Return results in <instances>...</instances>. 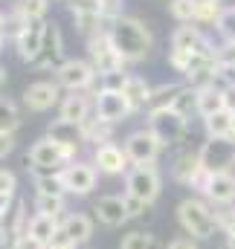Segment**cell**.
<instances>
[{"instance_id": "cell-36", "label": "cell", "mask_w": 235, "mask_h": 249, "mask_svg": "<svg viewBox=\"0 0 235 249\" xmlns=\"http://www.w3.org/2000/svg\"><path fill=\"white\" fill-rule=\"evenodd\" d=\"M15 6L29 18V20H44L50 12V0H15Z\"/></svg>"}, {"instance_id": "cell-3", "label": "cell", "mask_w": 235, "mask_h": 249, "mask_svg": "<svg viewBox=\"0 0 235 249\" xmlns=\"http://www.w3.org/2000/svg\"><path fill=\"white\" fill-rule=\"evenodd\" d=\"M163 191V177L157 165H131V171L125 174V194L142 200V203H154Z\"/></svg>"}, {"instance_id": "cell-9", "label": "cell", "mask_w": 235, "mask_h": 249, "mask_svg": "<svg viewBox=\"0 0 235 249\" xmlns=\"http://www.w3.org/2000/svg\"><path fill=\"white\" fill-rule=\"evenodd\" d=\"M26 223H29V214H26V200L18 194L6 203V209L0 212V244L12 249V244L26 232Z\"/></svg>"}, {"instance_id": "cell-24", "label": "cell", "mask_w": 235, "mask_h": 249, "mask_svg": "<svg viewBox=\"0 0 235 249\" xmlns=\"http://www.w3.org/2000/svg\"><path fill=\"white\" fill-rule=\"evenodd\" d=\"M61 229L81 247V244H87L93 238V217L84 214V212H67L61 217Z\"/></svg>"}, {"instance_id": "cell-15", "label": "cell", "mask_w": 235, "mask_h": 249, "mask_svg": "<svg viewBox=\"0 0 235 249\" xmlns=\"http://www.w3.org/2000/svg\"><path fill=\"white\" fill-rule=\"evenodd\" d=\"M67 162H70L67 151L61 148L56 139H50V136L38 139V142L29 148V168H32V171H44V168H61V165H67Z\"/></svg>"}, {"instance_id": "cell-46", "label": "cell", "mask_w": 235, "mask_h": 249, "mask_svg": "<svg viewBox=\"0 0 235 249\" xmlns=\"http://www.w3.org/2000/svg\"><path fill=\"white\" fill-rule=\"evenodd\" d=\"M125 209H128V217H142V214L148 212V203H142V200L125 194Z\"/></svg>"}, {"instance_id": "cell-16", "label": "cell", "mask_w": 235, "mask_h": 249, "mask_svg": "<svg viewBox=\"0 0 235 249\" xmlns=\"http://www.w3.org/2000/svg\"><path fill=\"white\" fill-rule=\"evenodd\" d=\"M44 35H47V23L44 20H32L18 38H15V53L23 64H38L41 50H44Z\"/></svg>"}, {"instance_id": "cell-4", "label": "cell", "mask_w": 235, "mask_h": 249, "mask_svg": "<svg viewBox=\"0 0 235 249\" xmlns=\"http://www.w3.org/2000/svg\"><path fill=\"white\" fill-rule=\"evenodd\" d=\"M87 55H90V64H93V70H96L99 75L119 72V70H125V67H128L125 58L117 53V47H114V41H111L108 29H99L96 35H90V38H87Z\"/></svg>"}, {"instance_id": "cell-55", "label": "cell", "mask_w": 235, "mask_h": 249, "mask_svg": "<svg viewBox=\"0 0 235 249\" xmlns=\"http://www.w3.org/2000/svg\"><path fill=\"white\" fill-rule=\"evenodd\" d=\"M230 139L235 142V110H233V133H230Z\"/></svg>"}, {"instance_id": "cell-2", "label": "cell", "mask_w": 235, "mask_h": 249, "mask_svg": "<svg viewBox=\"0 0 235 249\" xmlns=\"http://www.w3.org/2000/svg\"><path fill=\"white\" fill-rule=\"evenodd\" d=\"M177 223L195 241H209L218 232L215 206H209L203 197H186V200H180V206H177Z\"/></svg>"}, {"instance_id": "cell-35", "label": "cell", "mask_w": 235, "mask_h": 249, "mask_svg": "<svg viewBox=\"0 0 235 249\" xmlns=\"http://www.w3.org/2000/svg\"><path fill=\"white\" fill-rule=\"evenodd\" d=\"M29 23H32V20H29V18H26L18 6H12V12L6 15V38H12V41H15V38H18V35H20Z\"/></svg>"}, {"instance_id": "cell-45", "label": "cell", "mask_w": 235, "mask_h": 249, "mask_svg": "<svg viewBox=\"0 0 235 249\" xmlns=\"http://www.w3.org/2000/svg\"><path fill=\"white\" fill-rule=\"evenodd\" d=\"M76 247H78V244H76V241H73L64 229H59V232L53 235V241L47 244V249H76Z\"/></svg>"}, {"instance_id": "cell-38", "label": "cell", "mask_w": 235, "mask_h": 249, "mask_svg": "<svg viewBox=\"0 0 235 249\" xmlns=\"http://www.w3.org/2000/svg\"><path fill=\"white\" fill-rule=\"evenodd\" d=\"M175 110L180 113V116H186V119H189V113H192V110H197V93H195L189 84H186V87H183V93L177 96Z\"/></svg>"}, {"instance_id": "cell-10", "label": "cell", "mask_w": 235, "mask_h": 249, "mask_svg": "<svg viewBox=\"0 0 235 249\" xmlns=\"http://www.w3.org/2000/svg\"><path fill=\"white\" fill-rule=\"evenodd\" d=\"M61 177H64V188H67L70 197H87V194L96 188L99 171H96V165L87 162V160H73V162L64 165Z\"/></svg>"}, {"instance_id": "cell-14", "label": "cell", "mask_w": 235, "mask_h": 249, "mask_svg": "<svg viewBox=\"0 0 235 249\" xmlns=\"http://www.w3.org/2000/svg\"><path fill=\"white\" fill-rule=\"evenodd\" d=\"M23 105L35 113H47L53 107L61 105V84L53 78V81H35L23 90Z\"/></svg>"}, {"instance_id": "cell-30", "label": "cell", "mask_w": 235, "mask_h": 249, "mask_svg": "<svg viewBox=\"0 0 235 249\" xmlns=\"http://www.w3.org/2000/svg\"><path fill=\"white\" fill-rule=\"evenodd\" d=\"M81 127H84V139L93 142V148H96V145H105V142H114V139H111V136H114V124L102 122V119H96V116H90Z\"/></svg>"}, {"instance_id": "cell-41", "label": "cell", "mask_w": 235, "mask_h": 249, "mask_svg": "<svg viewBox=\"0 0 235 249\" xmlns=\"http://www.w3.org/2000/svg\"><path fill=\"white\" fill-rule=\"evenodd\" d=\"M215 58L221 64V70H235V44L224 41L221 47H215Z\"/></svg>"}, {"instance_id": "cell-18", "label": "cell", "mask_w": 235, "mask_h": 249, "mask_svg": "<svg viewBox=\"0 0 235 249\" xmlns=\"http://www.w3.org/2000/svg\"><path fill=\"white\" fill-rule=\"evenodd\" d=\"M200 197L215 209L235 206V174H209Z\"/></svg>"}, {"instance_id": "cell-44", "label": "cell", "mask_w": 235, "mask_h": 249, "mask_svg": "<svg viewBox=\"0 0 235 249\" xmlns=\"http://www.w3.org/2000/svg\"><path fill=\"white\" fill-rule=\"evenodd\" d=\"M192 55H195V53H183V50H172V53H169V64L175 67L177 72H183V75H186V70H189V64H192Z\"/></svg>"}, {"instance_id": "cell-39", "label": "cell", "mask_w": 235, "mask_h": 249, "mask_svg": "<svg viewBox=\"0 0 235 249\" xmlns=\"http://www.w3.org/2000/svg\"><path fill=\"white\" fill-rule=\"evenodd\" d=\"M215 29H218V35H221L224 41H233L235 44V6L224 9V15H221V20L215 23Z\"/></svg>"}, {"instance_id": "cell-29", "label": "cell", "mask_w": 235, "mask_h": 249, "mask_svg": "<svg viewBox=\"0 0 235 249\" xmlns=\"http://www.w3.org/2000/svg\"><path fill=\"white\" fill-rule=\"evenodd\" d=\"M203 130L209 139H230L233 133V110H221L209 119H203Z\"/></svg>"}, {"instance_id": "cell-22", "label": "cell", "mask_w": 235, "mask_h": 249, "mask_svg": "<svg viewBox=\"0 0 235 249\" xmlns=\"http://www.w3.org/2000/svg\"><path fill=\"white\" fill-rule=\"evenodd\" d=\"M197 93V116H203V119H209V116H215V113H221V110H230V96H227V87H221V84H206V87H200V90H195Z\"/></svg>"}, {"instance_id": "cell-27", "label": "cell", "mask_w": 235, "mask_h": 249, "mask_svg": "<svg viewBox=\"0 0 235 249\" xmlns=\"http://www.w3.org/2000/svg\"><path fill=\"white\" fill-rule=\"evenodd\" d=\"M64 168H44V171H32L35 174V194H50V197H67L64 188Z\"/></svg>"}, {"instance_id": "cell-33", "label": "cell", "mask_w": 235, "mask_h": 249, "mask_svg": "<svg viewBox=\"0 0 235 249\" xmlns=\"http://www.w3.org/2000/svg\"><path fill=\"white\" fill-rule=\"evenodd\" d=\"M224 0H197V15H195V23H218L221 15H224Z\"/></svg>"}, {"instance_id": "cell-37", "label": "cell", "mask_w": 235, "mask_h": 249, "mask_svg": "<svg viewBox=\"0 0 235 249\" xmlns=\"http://www.w3.org/2000/svg\"><path fill=\"white\" fill-rule=\"evenodd\" d=\"M119 249H157V241L151 232H128L122 238Z\"/></svg>"}, {"instance_id": "cell-49", "label": "cell", "mask_w": 235, "mask_h": 249, "mask_svg": "<svg viewBox=\"0 0 235 249\" xmlns=\"http://www.w3.org/2000/svg\"><path fill=\"white\" fill-rule=\"evenodd\" d=\"M166 249H200V247H197V241H195V238L180 235V238H175V241H169V244H166Z\"/></svg>"}, {"instance_id": "cell-50", "label": "cell", "mask_w": 235, "mask_h": 249, "mask_svg": "<svg viewBox=\"0 0 235 249\" xmlns=\"http://www.w3.org/2000/svg\"><path fill=\"white\" fill-rule=\"evenodd\" d=\"M15 151V133H0V160Z\"/></svg>"}, {"instance_id": "cell-32", "label": "cell", "mask_w": 235, "mask_h": 249, "mask_svg": "<svg viewBox=\"0 0 235 249\" xmlns=\"http://www.w3.org/2000/svg\"><path fill=\"white\" fill-rule=\"evenodd\" d=\"M35 214L64 217V214H67V197H50V194H35Z\"/></svg>"}, {"instance_id": "cell-11", "label": "cell", "mask_w": 235, "mask_h": 249, "mask_svg": "<svg viewBox=\"0 0 235 249\" xmlns=\"http://www.w3.org/2000/svg\"><path fill=\"white\" fill-rule=\"evenodd\" d=\"M93 116L108 124H119L128 116H134V110H131V105H128V99L122 93H117V90H96V96H93Z\"/></svg>"}, {"instance_id": "cell-23", "label": "cell", "mask_w": 235, "mask_h": 249, "mask_svg": "<svg viewBox=\"0 0 235 249\" xmlns=\"http://www.w3.org/2000/svg\"><path fill=\"white\" fill-rule=\"evenodd\" d=\"M67 61L64 58V38H61V29L56 23H47V35H44V50H41V58H38V70H56Z\"/></svg>"}, {"instance_id": "cell-5", "label": "cell", "mask_w": 235, "mask_h": 249, "mask_svg": "<svg viewBox=\"0 0 235 249\" xmlns=\"http://www.w3.org/2000/svg\"><path fill=\"white\" fill-rule=\"evenodd\" d=\"M122 148H125L131 165H157V157H160V151H163L160 139L154 136V130H151L148 124L139 127V130H131V133L125 136Z\"/></svg>"}, {"instance_id": "cell-17", "label": "cell", "mask_w": 235, "mask_h": 249, "mask_svg": "<svg viewBox=\"0 0 235 249\" xmlns=\"http://www.w3.org/2000/svg\"><path fill=\"white\" fill-rule=\"evenodd\" d=\"M47 136L56 139L61 148L67 151L70 162L78 157L81 145H87V139H84V127H81V124H73V122H64V119H53L50 127H47Z\"/></svg>"}, {"instance_id": "cell-20", "label": "cell", "mask_w": 235, "mask_h": 249, "mask_svg": "<svg viewBox=\"0 0 235 249\" xmlns=\"http://www.w3.org/2000/svg\"><path fill=\"white\" fill-rule=\"evenodd\" d=\"M172 50L183 53H215V44L200 32L197 23H180L172 35Z\"/></svg>"}, {"instance_id": "cell-26", "label": "cell", "mask_w": 235, "mask_h": 249, "mask_svg": "<svg viewBox=\"0 0 235 249\" xmlns=\"http://www.w3.org/2000/svg\"><path fill=\"white\" fill-rule=\"evenodd\" d=\"M122 96L128 99L131 110H134V113H139V110H145V107H148L151 87L145 84V78H139V75H128V81H125V87H122Z\"/></svg>"}, {"instance_id": "cell-34", "label": "cell", "mask_w": 235, "mask_h": 249, "mask_svg": "<svg viewBox=\"0 0 235 249\" xmlns=\"http://www.w3.org/2000/svg\"><path fill=\"white\" fill-rule=\"evenodd\" d=\"M169 12H172V18L180 20V23H195L197 0H172V3H169Z\"/></svg>"}, {"instance_id": "cell-48", "label": "cell", "mask_w": 235, "mask_h": 249, "mask_svg": "<svg viewBox=\"0 0 235 249\" xmlns=\"http://www.w3.org/2000/svg\"><path fill=\"white\" fill-rule=\"evenodd\" d=\"M12 249H47V244H41L38 238H32L29 232H23V235L12 244Z\"/></svg>"}, {"instance_id": "cell-43", "label": "cell", "mask_w": 235, "mask_h": 249, "mask_svg": "<svg viewBox=\"0 0 235 249\" xmlns=\"http://www.w3.org/2000/svg\"><path fill=\"white\" fill-rule=\"evenodd\" d=\"M125 81H128L125 70H119V72H108V75H99V90H117V93H122Z\"/></svg>"}, {"instance_id": "cell-13", "label": "cell", "mask_w": 235, "mask_h": 249, "mask_svg": "<svg viewBox=\"0 0 235 249\" xmlns=\"http://www.w3.org/2000/svg\"><path fill=\"white\" fill-rule=\"evenodd\" d=\"M172 177H175L177 183H183V186L197 188V194L203 191L206 180H209V174H206L203 165H200V154H197V151H183V154H177L175 162H172Z\"/></svg>"}, {"instance_id": "cell-31", "label": "cell", "mask_w": 235, "mask_h": 249, "mask_svg": "<svg viewBox=\"0 0 235 249\" xmlns=\"http://www.w3.org/2000/svg\"><path fill=\"white\" fill-rule=\"evenodd\" d=\"M18 127H20V107L12 99L0 96V133H15Z\"/></svg>"}, {"instance_id": "cell-28", "label": "cell", "mask_w": 235, "mask_h": 249, "mask_svg": "<svg viewBox=\"0 0 235 249\" xmlns=\"http://www.w3.org/2000/svg\"><path fill=\"white\" fill-rule=\"evenodd\" d=\"M59 229H61V217H50V214H32L29 223H26V232L32 238H38L41 244H50Z\"/></svg>"}, {"instance_id": "cell-25", "label": "cell", "mask_w": 235, "mask_h": 249, "mask_svg": "<svg viewBox=\"0 0 235 249\" xmlns=\"http://www.w3.org/2000/svg\"><path fill=\"white\" fill-rule=\"evenodd\" d=\"M186 81H169V84H160V87H151V99H148V113L154 110H166V107H175L177 96L183 93Z\"/></svg>"}, {"instance_id": "cell-6", "label": "cell", "mask_w": 235, "mask_h": 249, "mask_svg": "<svg viewBox=\"0 0 235 249\" xmlns=\"http://www.w3.org/2000/svg\"><path fill=\"white\" fill-rule=\"evenodd\" d=\"M148 127L154 130V136L160 139V145L169 148V145H177V142L186 139V133H189V119L180 116L175 107H166V110L148 113Z\"/></svg>"}, {"instance_id": "cell-52", "label": "cell", "mask_w": 235, "mask_h": 249, "mask_svg": "<svg viewBox=\"0 0 235 249\" xmlns=\"http://www.w3.org/2000/svg\"><path fill=\"white\" fill-rule=\"evenodd\" d=\"M0 32L6 35V15H3V12H0Z\"/></svg>"}, {"instance_id": "cell-8", "label": "cell", "mask_w": 235, "mask_h": 249, "mask_svg": "<svg viewBox=\"0 0 235 249\" xmlns=\"http://www.w3.org/2000/svg\"><path fill=\"white\" fill-rule=\"evenodd\" d=\"M200 154V165L206 174H233L235 168V142L233 139H206Z\"/></svg>"}, {"instance_id": "cell-40", "label": "cell", "mask_w": 235, "mask_h": 249, "mask_svg": "<svg viewBox=\"0 0 235 249\" xmlns=\"http://www.w3.org/2000/svg\"><path fill=\"white\" fill-rule=\"evenodd\" d=\"M218 214V232H224L227 238L235 235V206H227V209H215Z\"/></svg>"}, {"instance_id": "cell-47", "label": "cell", "mask_w": 235, "mask_h": 249, "mask_svg": "<svg viewBox=\"0 0 235 249\" xmlns=\"http://www.w3.org/2000/svg\"><path fill=\"white\" fill-rule=\"evenodd\" d=\"M70 12L78 15V12H99V0H67Z\"/></svg>"}, {"instance_id": "cell-53", "label": "cell", "mask_w": 235, "mask_h": 249, "mask_svg": "<svg viewBox=\"0 0 235 249\" xmlns=\"http://www.w3.org/2000/svg\"><path fill=\"white\" fill-rule=\"evenodd\" d=\"M3 50H6V35L0 32V53H3Z\"/></svg>"}, {"instance_id": "cell-1", "label": "cell", "mask_w": 235, "mask_h": 249, "mask_svg": "<svg viewBox=\"0 0 235 249\" xmlns=\"http://www.w3.org/2000/svg\"><path fill=\"white\" fill-rule=\"evenodd\" d=\"M108 35H111L117 53L125 58V64L145 61V58L151 55V50H154V35H151V29H148L139 18H134V15L117 18V20L108 26Z\"/></svg>"}, {"instance_id": "cell-42", "label": "cell", "mask_w": 235, "mask_h": 249, "mask_svg": "<svg viewBox=\"0 0 235 249\" xmlns=\"http://www.w3.org/2000/svg\"><path fill=\"white\" fill-rule=\"evenodd\" d=\"M99 15L111 26L117 18H122V0H99Z\"/></svg>"}, {"instance_id": "cell-54", "label": "cell", "mask_w": 235, "mask_h": 249, "mask_svg": "<svg viewBox=\"0 0 235 249\" xmlns=\"http://www.w3.org/2000/svg\"><path fill=\"white\" fill-rule=\"evenodd\" d=\"M227 249H235V235L233 238H227Z\"/></svg>"}, {"instance_id": "cell-21", "label": "cell", "mask_w": 235, "mask_h": 249, "mask_svg": "<svg viewBox=\"0 0 235 249\" xmlns=\"http://www.w3.org/2000/svg\"><path fill=\"white\" fill-rule=\"evenodd\" d=\"M90 96H96V93H70V96H64L59 105V119L73 124H84L90 119V110H93Z\"/></svg>"}, {"instance_id": "cell-12", "label": "cell", "mask_w": 235, "mask_h": 249, "mask_svg": "<svg viewBox=\"0 0 235 249\" xmlns=\"http://www.w3.org/2000/svg\"><path fill=\"white\" fill-rule=\"evenodd\" d=\"M90 162H93V165H96V171H99V174H105V177H117V174H128V171H131V160H128L125 148L117 145V142L96 145V148H93Z\"/></svg>"}, {"instance_id": "cell-7", "label": "cell", "mask_w": 235, "mask_h": 249, "mask_svg": "<svg viewBox=\"0 0 235 249\" xmlns=\"http://www.w3.org/2000/svg\"><path fill=\"white\" fill-rule=\"evenodd\" d=\"M53 72H56V81L64 90H70V93H90V87L99 78V72L93 70V64L81 61V58H67Z\"/></svg>"}, {"instance_id": "cell-19", "label": "cell", "mask_w": 235, "mask_h": 249, "mask_svg": "<svg viewBox=\"0 0 235 249\" xmlns=\"http://www.w3.org/2000/svg\"><path fill=\"white\" fill-rule=\"evenodd\" d=\"M93 217L102 226H108V229H117L122 223H128L131 217H128V209H125V194H105V197H99L96 206H93Z\"/></svg>"}, {"instance_id": "cell-51", "label": "cell", "mask_w": 235, "mask_h": 249, "mask_svg": "<svg viewBox=\"0 0 235 249\" xmlns=\"http://www.w3.org/2000/svg\"><path fill=\"white\" fill-rule=\"evenodd\" d=\"M6 75H9V72H6V67H0V90H3V84H6Z\"/></svg>"}]
</instances>
